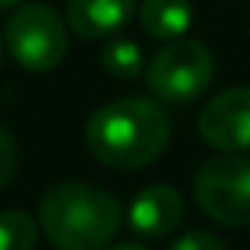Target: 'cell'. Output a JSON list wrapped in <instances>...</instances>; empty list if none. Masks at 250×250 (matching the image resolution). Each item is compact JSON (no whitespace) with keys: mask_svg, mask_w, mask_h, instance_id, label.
<instances>
[{"mask_svg":"<svg viewBox=\"0 0 250 250\" xmlns=\"http://www.w3.org/2000/svg\"><path fill=\"white\" fill-rule=\"evenodd\" d=\"M171 142V121L153 97H118L103 103L85 124L91 156L109 168H145L156 162Z\"/></svg>","mask_w":250,"mask_h":250,"instance_id":"cell-1","label":"cell"},{"mask_svg":"<svg viewBox=\"0 0 250 250\" xmlns=\"http://www.w3.org/2000/svg\"><path fill=\"white\" fill-rule=\"evenodd\" d=\"M121 203L80 180L56 183L39 206V227L56 250H103L121 229Z\"/></svg>","mask_w":250,"mask_h":250,"instance_id":"cell-2","label":"cell"},{"mask_svg":"<svg viewBox=\"0 0 250 250\" xmlns=\"http://www.w3.org/2000/svg\"><path fill=\"white\" fill-rule=\"evenodd\" d=\"M3 42L21 68L53 71L68 53V21L47 3H27L9 15Z\"/></svg>","mask_w":250,"mask_h":250,"instance_id":"cell-3","label":"cell"},{"mask_svg":"<svg viewBox=\"0 0 250 250\" xmlns=\"http://www.w3.org/2000/svg\"><path fill=\"white\" fill-rule=\"evenodd\" d=\"M145 77L147 88L162 103L183 106L197 100L209 88L215 77V59L206 44L194 39H174L150 59Z\"/></svg>","mask_w":250,"mask_h":250,"instance_id":"cell-4","label":"cell"},{"mask_svg":"<svg viewBox=\"0 0 250 250\" xmlns=\"http://www.w3.org/2000/svg\"><path fill=\"white\" fill-rule=\"evenodd\" d=\"M194 197L200 209L227 227L250 224V159L221 153L206 159L194 174Z\"/></svg>","mask_w":250,"mask_h":250,"instance_id":"cell-5","label":"cell"},{"mask_svg":"<svg viewBox=\"0 0 250 250\" xmlns=\"http://www.w3.org/2000/svg\"><path fill=\"white\" fill-rule=\"evenodd\" d=\"M197 130L200 139L221 153L250 150V85L215 94L197 118Z\"/></svg>","mask_w":250,"mask_h":250,"instance_id":"cell-6","label":"cell"},{"mask_svg":"<svg viewBox=\"0 0 250 250\" xmlns=\"http://www.w3.org/2000/svg\"><path fill=\"white\" fill-rule=\"evenodd\" d=\"M130 227L145 238H165L183 221V197L171 186H147L130 203Z\"/></svg>","mask_w":250,"mask_h":250,"instance_id":"cell-7","label":"cell"},{"mask_svg":"<svg viewBox=\"0 0 250 250\" xmlns=\"http://www.w3.org/2000/svg\"><path fill=\"white\" fill-rule=\"evenodd\" d=\"M136 0H68L65 21L80 39H109L130 24Z\"/></svg>","mask_w":250,"mask_h":250,"instance_id":"cell-8","label":"cell"},{"mask_svg":"<svg viewBox=\"0 0 250 250\" xmlns=\"http://www.w3.org/2000/svg\"><path fill=\"white\" fill-rule=\"evenodd\" d=\"M194 21L191 0H145L139 6V24L159 42H174L188 33Z\"/></svg>","mask_w":250,"mask_h":250,"instance_id":"cell-9","label":"cell"},{"mask_svg":"<svg viewBox=\"0 0 250 250\" xmlns=\"http://www.w3.org/2000/svg\"><path fill=\"white\" fill-rule=\"evenodd\" d=\"M100 65L106 74H112L115 80H136L145 71V56L142 47L133 39H109L103 53H100Z\"/></svg>","mask_w":250,"mask_h":250,"instance_id":"cell-10","label":"cell"},{"mask_svg":"<svg viewBox=\"0 0 250 250\" xmlns=\"http://www.w3.org/2000/svg\"><path fill=\"white\" fill-rule=\"evenodd\" d=\"M39 238V224L24 209L0 212V250H33Z\"/></svg>","mask_w":250,"mask_h":250,"instance_id":"cell-11","label":"cell"},{"mask_svg":"<svg viewBox=\"0 0 250 250\" xmlns=\"http://www.w3.org/2000/svg\"><path fill=\"white\" fill-rule=\"evenodd\" d=\"M15 168H18V147H15V139L9 136L6 127H0V191L12 183Z\"/></svg>","mask_w":250,"mask_h":250,"instance_id":"cell-12","label":"cell"},{"mask_svg":"<svg viewBox=\"0 0 250 250\" xmlns=\"http://www.w3.org/2000/svg\"><path fill=\"white\" fill-rule=\"evenodd\" d=\"M171 250H227V247H224V241L218 235H212L206 229H191V232L180 235L171 244Z\"/></svg>","mask_w":250,"mask_h":250,"instance_id":"cell-13","label":"cell"},{"mask_svg":"<svg viewBox=\"0 0 250 250\" xmlns=\"http://www.w3.org/2000/svg\"><path fill=\"white\" fill-rule=\"evenodd\" d=\"M109 250H147V247H142V244H136V241H121V244H115V247H109Z\"/></svg>","mask_w":250,"mask_h":250,"instance_id":"cell-14","label":"cell"},{"mask_svg":"<svg viewBox=\"0 0 250 250\" xmlns=\"http://www.w3.org/2000/svg\"><path fill=\"white\" fill-rule=\"evenodd\" d=\"M21 0H0V9H12V6H18Z\"/></svg>","mask_w":250,"mask_h":250,"instance_id":"cell-15","label":"cell"},{"mask_svg":"<svg viewBox=\"0 0 250 250\" xmlns=\"http://www.w3.org/2000/svg\"><path fill=\"white\" fill-rule=\"evenodd\" d=\"M0 59H3V39H0Z\"/></svg>","mask_w":250,"mask_h":250,"instance_id":"cell-16","label":"cell"}]
</instances>
